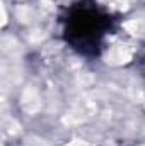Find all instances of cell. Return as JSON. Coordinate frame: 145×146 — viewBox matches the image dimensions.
Returning <instances> with one entry per match:
<instances>
[{"label":"cell","instance_id":"cell-1","mask_svg":"<svg viewBox=\"0 0 145 146\" xmlns=\"http://www.w3.org/2000/svg\"><path fill=\"white\" fill-rule=\"evenodd\" d=\"M60 39L65 46L84 60H99L106 51L121 15L109 10L99 0H72L63 5L56 17Z\"/></svg>","mask_w":145,"mask_h":146}]
</instances>
